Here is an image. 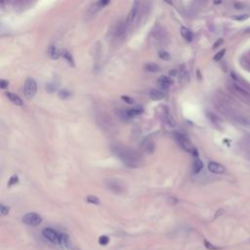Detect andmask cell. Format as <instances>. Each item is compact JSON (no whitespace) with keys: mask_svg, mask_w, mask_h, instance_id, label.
<instances>
[{"mask_svg":"<svg viewBox=\"0 0 250 250\" xmlns=\"http://www.w3.org/2000/svg\"><path fill=\"white\" fill-rule=\"evenodd\" d=\"M112 149L126 166L130 168H137L141 165L142 156L134 149L120 145H114Z\"/></svg>","mask_w":250,"mask_h":250,"instance_id":"obj_1","label":"cell"},{"mask_svg":"<svg viewBox=\"0 0 250 250\" xmlns=\"http://www.w3.org/2000/svg\"><path fill=\"white\" fill-rule=\"evenodd\" d=\"M174 136H175L176 141L178 142V144H179L180 147H181L184 151H188V153H194V151L195 149L192 147V143L190 142L187 136H185L184 134H182L180 132H176L174 134Z\"/></svg>","mask_w":250,"mask_h":250,"instance_id":"obj_2","label":"cell"},{"mask_svg":"<svg viewBox=\"0 0 250 250\" xmlns=\"http://www.w3.org/2000/svg\"><path fill=\"white\" fill-rule=\"evenodd\" d=\"M37 92V84L36 81L33 78H27L25 82L24 86V93L25 98H27L28 100L32 99L35 96Z\"/></svg>","mask_w":250,"mask_h":250,"instance_id":"obj_3","label":"cell"},{"mask_svg":"<svg viewBox=\"0 0 250 250\" xmlns=\"http://www.w3.org/2000/svg\"><path fill=\"white\" fill-rule=\"evenodd\" d=\"M23 222H24L25 225L38 226L42 223V218H41V216L38 215L37 213L30 212V213H27L24 217H23Z\"/></svg>","mask_w":250,"mask_h":250,"instance_id":"obj_4","label":"cell"},{"mask_svg":"<svg viewBox=\"0 0 250 250\" xmlns=\"http://www.w3.org/2000/svg\"><path fill=\"white\" fill-rule=\"evenodd\" d=\"M42 234L45 238L53 243H60V234L57 233L55 230L51 228H46L43 230Z\"/></svg>","mask_w":250,"mask_h":250,"instance_id":"obj_5","label":"cell"},{"mask_svg":"<svg viewBox=\"0 0 250 250\" xmlns=\"http://www.w3.org/2000/svg\"><path fill=\"white\" fill-rule=\"evenodd\" d=\"M105 186H107L108 190H110V192L115 195H119L123 192V186L116 180H108L105 182Z\"/></svg>","mask_w":250,"mask_h":250,"instance_id":"obj_6","label":"cell"},{"mask_svg":"<svg viewBox=\"0 0 250 250\" xmlns=\"http://www.w3.org/2000/svg\"><path fill=\"white\" fill-rule=\"evenodd\" d=\"M140 8H141V2L140 0H135L133 3V6L131 8L129 14H128V17H127V24H131V23L134 22V20L136 19L137 17L139 11H140Z\"/></svg>","mask_w":250,"mask_h":250,"instance_id":"obj_7","label":"cell"},{"mask_svg":"<svg viewBox=\"0 0 250 250\" xmlns=\"http://www.w3.org/2000/svg\"><path fill=\"white\" fill-rule=\"evenodd\" d=\"M208 169H209L210 172L215 174H223L225 172V167H224L222 164L218 163V162L215 161H211L208 163Z\"/></svg>","mask_w":250,"mask_h":250,"instance_id":"obj_8","label":"cell"},{"mask_svg":"<svg viewBox=\"0 0 250 250\" xmlns=\"http://www.w3.org/2000/svg\"><path fill=\"white\" fill-rule=\"evenodd\" d=\"M5 94H6V97L8 98L10 101H11L13 104H15L16 105H23V104H24L23 101H22V99H21V98L18 96V95L14 94V93L6 92Z\"/></svg>","mask_w":250,"mask_h":250,"instance_id":"obj_9","label":"cell"},{"mask_svg":"<svg viewBox=\"0 0 250 250\" xmlns=\"http://www.w3.org/2000/svg\"><path fill=\"white\" fill-rule=\"evenodd\" d=\"M149 97L153 101H159V100H162L165 98V94L162 91H160V90H151V93H149Z\"/></svg>","mask_w":250,"mask_h":250,"instance_id":"obj_10","label":"cell"},{"mask_svg":"<svg viewBox=\"0 0 250 250\" xmlns=\"http://www.w3.org/2000/svg\"><path fill=\"white\" fill-rule=\"evenodd\" d=\"M48 56L50 57L52 60H57V59L60 58V51H59L55 46L51 45L50 47L48 48Z\"/></svg>","mask_w":250,"mask_h":250,"instance_id":"obj_11","label":"cell"},{"mask_svg":"<svg viewBox=\"0 0 250 250\" xmlns=\"http://www.w3.org/2000/svg\"><path fill=\"white\" fill-rule=\"evenodd\" d=\"M158 83L159 85H160L161 87H163V88H169L170 86L172 85V83H173V81L171 80V79L169 78V77L167 76H160L158 78Z\"/></svg>","mask_w":250,"mask_h":250,"instance_id":"obj_12","label":"cell"},{"mask_svg":"<svg viewBox=\"0 0 250 250\" xmlns=\"http://www.w3.org/2000/svg\"><path fill=\"white\" fill-rule=\"evenodd\" d=\"M181 34H182V36L184 37V39L189 41V42H190V41L192 40V32H190L189 28L182 27H181Z\"/></svg>","mask_w":250,"mask_h":250,"instance_id":"obj_13","label":"cell"},{"mask_svg":"<svg viewBox=\"0 0 250 250\" xmlns=\"http://www.w3.org/2000/svg\"><path fill=\"white\" fill-rule=\"evenodd\" d=\"M234 120H236V122L238 123V124L244 126V127L250 128V122H249V120L247 119L246 117L241 116V115H238V116L234 117Z\"/></svg>","mask_w":250,"mask_h":250,"instance_id":"obj_14","label":"cell"},{"mask_svg":"<svg viewBox=\"0 0 250 250\" xmlns=\"http://www.w3.org/2000/svg\"><path fill=\"white\" fill-rule=\"evenodd\" d=\"M164 120H165V122L170 127H175V126H176V122H175L173 116L170 114V112L168 110H166L165 113H164Z\"/></svg>","mask_w":250,"mask_h":250,"instance_id":"obj_15","label":"cell"},{"mask_svg":"<svg viewBox=\"0 0 250 250\" xmlns=\"http://www.w3.org/2000/svg\"><path fill=\"white\" fill-rule=\"evenodd\" d=\"M145 69L147 71H149V73H158L160 71V68H159V66L153 63H149L145 66Z\"/></svg>","mask_w":250,"mask_h":250,"instance_id":"obj_16","label":"cell"},{"mask_svg":"<svg viewBox=\"0 0 250 250\" xmlns=\"http://www.w3.org/2000/svg\"><path fill=\"white\" fill-rule=\"evenodd\" d=\"M202 168H203L202 161L200 160L199 158H195V160L194 162V173L195 174L199 173V172L202 170Z\"/></svg>","mask_w":250,"mask_h":250,"instance_id":"obj_17","label":"cell"},{"mask_svg":"<svg viewBox=\"0 0 250 250\" xmlns=\"http://www.w3.org/2000/svg\"><path fill=\"white\" fill-rule=\"evenodd\" d=\"M63 57L66 59V61L68 62L69 65L74 66V61H73V56H71V53L68 52V51H66V50L63 51Z\"/></svg>","mask_w":250,"mask_h":250,"instance_id":"obj_18","label":"cell"},{"mask_svg":"<svg viewBox=\"0 0 250 250\" xmlns=\"http://www.w3.org/2000/svg\"><path fill=\"white\" fill-rule=\"evenodd\" d=\"M128 114L130 115L131 117L135 116V115H140L142 112H143V110L140 109V108H135V109H131L128 110Z\"/></svg>","mask_w":250,"mask_h":250,"instance_id":"obj_19","label":"cell"},{"mask_svg":"<svg viewBox=\"0 0 250 250\" xmlns=\"http://www.w3.org/2000/svg\"><path fill=\"white\" fill-rule=\"evenodd\" d=\"M86 201L89 203H92V204H99L100 199L96 195H88V197H86Z\"/></svg>","mask_w":250,"mask_h":250,"instance_id":"obj_20","label":"cell"},{"mask_svg":"<svg viewBox=\"0 0 250 250\" xmlns=\"http://www.w3.org/2000/svg\"><path fill=\"white\" fill-rule=\"evenodd\" d=\"M144 149L148 153H153V149H154V146L151 142H146L144 143Z\"/></svg>","mask_w":250,"mask_h":250,"instance_id":"obj_21","label":"cell"},{"mask_svg":"<svg viewBox=\"0 0 250 250\" xmlns=\"http://www.w3.org/2000/svg\"><path fill=\"white\" fill-rule=\"evenodd\" d=\"M158 56H159V58L164 61H169L170 59H171L170 54L168 52H165V51H160V52L158 53Z\"/></svg>","mask_w":250,"mask_h":250,"instance_id":"obj_22","label":"cell"},{"mask_svg":"<svg viewBox=\"0 0 250 250\" xmlns=\"http://www.w3.org/2000/svg\"><path fill=\"white\" fill-rule=\"evenodd\" d=\"M19 183V177L17 175H13V176L10 178L9 182H8V187H12V186L16 185Z\"/></svg>","mask_w":250,"mask_h":250,"instance_id":"obj_23","label":"cell"},{"mask_svg":"<svg viewBox=\"0 0 250 250\" xmlns=\"http://www.w3.org/2000/svg\"><path fill=\"white\" fill-rule=\"evenodd\" d=\"M110 242V238L107 236H101L99 238V243L101 245H108V243Z\"/></svg>","mask_w":250,"mask_h":250,"instance_id":"obj_24","label":"cell"},{"mask_svg":"<svg viewBox=\"0 0 250 250\" xmlns=\"http://www.w3.org/2000/svg\"><path fill=\"white\" fill-rule=\"evenodd\" d=\"M233 86H234V88L236 89V91H238V93H240V94L244 95V96H249L248 92L245 91V90H244V89H242L241 87H240V86H238V84H234Z\"/></svg>","mask_w":250,"mask_h":250,"instance_id":"obj_25","label":"cell"},{"mask_svg":"<svg viewBox=\"0 0 250 250\" xmlns=\"http://www.w3.org/2000/svg\"><path fill=\"white\" fill-rule=\"evenodd\" d=\"M71 96V93H69L68 90H61L59 92V97L61 99H68V98Z\"/></svg>","mask_w":250,"mask_h":250,"instance_id":"obj_26","label":"cell"},{"mask_svg":"<svg viewBox=\"0 0 250 250\" xmlns=\"http://www.w3.org/2000/svg\"><path fill=\"white\" fill-rule=\"evenodd\" d=\"M207 116H208V118L210 119L211 122L214 123V124H216V123H218L219 121H220V120H219L218 118H217V116H216L215 114H213L212 112H207Z\"/></svg>","mask_w":250,"mask_h":250,"instance_id":"obj_27","label":"cell"},{"mask_svg":"<svg viewBox=\"0 0 250 250\" xmlns=\"http://www.w3.org/2000/svg\"><path fill=\"white\" fill-rule=\"evenodd\" d=\"M68 236L64 234H60V243L63 245H68Z\"/></svg>","mask_w":250,"mask_h":250,"instance_id":"obj_28","label":"cell"},{"mask_svg":"<svg viewBox=\"0 0 250 250\" xmlns=\"http://www.w3.org/2000/svg\"><path fill=\"white\" fill-rule=\"evenodd\" d=\"M0 212H1L2 215H7L9 213V207L4 204H0Z\"/></svg>","mask_w":250,"mask_h":250,"instance_id":"obj_29","label":"cell"},{"mask_svg":"<svg viewBox=\"0 0 250 250\" xmlns=\"http://www.w3.org/2000/svg\"><path fill=\"white\" fill-rule=\"evenodd\" d=\"M225 52H226L225 49H223V50H221L220 52H218L215 56H214V61H220L221 59L223 58V56H224V54H225Z\"/></svg>","mask_w":250,"mask_h":250,"instance_id":"obj_30","label":"cell"},{"mask_svg":"<svg viewBox=\"0 0 250 250\" xmlns=\"http://www.w3.org/2000/svg\"><path fill=\"white\" fill-rule=\"evenodd\" d=\"M204 245L207 249L209 250H217L219 249V247H216L215 245H213V244H211L209 241H207L206 239H204Z\"/></svg>","mask_w":250,"mask_h":250,"instance_id":"obj_31","label":"cell"},{"mask_svg":"<svg viewBox=\"0 0 250 250\" xmlns=\"http://www.w3.org/2000/svg\"><path fill=\"white\" fill-rule=\"evenodd\" d=\"M249 18V15H246V14H243V15H238V16H234L233 17L234 20L236 21H245Z\"/></svg>","mask_w":250,"mask_h":250,"instance_id":"obj_32","label":"cell"},{"mask_svg":"<svg viewBox=\"0 0 250 250\" xmlns=\"http://www.w3.org/2000/svg\"><path fill=\"white\" fill-rule=\"evenodd\" d=\"M56 89H57L56 85H53V84H48V85H46V90H47L48 92H50V93L55 92V91H56Z\"/></svg>","mask_w":250,"mask_h":250,"instance_id":"obj_33","label":"cell"},{"mask_svg":"<svg viewBox=\"0 0 250 250\" xmlns=\"http://www.w3.org/2000/svg\"><path fill=\"white\" fill-rule=\"evenodd\" d=\"M181 80H189V73L183 71L181 73Z\"/></svg>","mask_w":250,"mask_h":250,"instance_id":"obj_34","label":"cell"},{"mask_svg":"<svg viewBox=\"0 0 250 250\" xmlns=\"http://www.w3.org/2000/svg\"><path fill=\"white\" fill-rule=\"evenodd\" d=\"M121 99H122L123 101H125L126 103H128V104H133L134 103V100L132 99V98H130L128 96H122L121 97Z\"/></svg>","mask_w":250,"mask_h":250,"instance_id":"obj_35","label":"cell"},{"mask_svg":"<svg viewBox=\"0 0 250 250\" xmlns=\"http://www.w3.org/2000/svg\"><path fill=\"white\" fill-rule=\"evenodd\" d=\"M9 85V82L7 80H4V79H2L1 81H0V87H1L2 89H6L7 87H8Z\"/></svg>","mask_w":250,"mask_h":250,"instance_id":"obj_36","label":"cell"},{"mask_svg":"<svg viewBox=\"0 0 250 250\" xmlns=\"http://www.w3.org/2000/svg\"><path fill=\"white\" fill-rule=\"evenodd\" d=\"M223 42H224V40L222 39V38H220V39H218L215 43H214L213 48H214V49H215V48H218L219 46H221V45L223 44Z\"/></svg>","mask_w":250,"mask_h":250,"instance_id":"obj_37","label":"cell"},{"mask_svg":"<svg viewBox=\"0 0 250 250\" xmlns=\"http://www.w3.org/2000/svg\"><path fill=\"white\" fill-rule=\"evenodd\" d=\"M110 1V0H100L98 5H99L100 7H104V6H105V5L109 4Z\"/></svg>","mask_w":250,"mask_h":250,"instance_id":"obj_38","label":"cell"},{"mask_svg":"<svg viewBox=\"0 0 250 250\" xmlns=\"http://www.w3.org/2000/svg\"><path fill=\"white\" fill-rule=\"evenodd\" d=\"M168 201H169L170 204L174 205V204H176V203H178V201H179V200H178L176 197H169V198H168Z\"/></svg>","mask_w":250,"mask_h":250,"instance_id":"obj_39","label":"cell"},{"mask_svg":"<svg viewBox=\"0 0 250 250\" xmlns=\"http://www.w3.org/2000/svg\"><path fill=\"white\" fill-rule=\"evenodd\" d=\"M234 8L236 9H239V10H241V9H243L244 8V4H242V3H234Z\"/></svg>","mask_w":250,"mask_h":250,"instance_id":"obj_40","label":"cell"},{"mask_svg":"<svg viewBox=\"0 0 250 250\" xmlns=\"http://www.w3.org/2000/svg\"><path fill=\"white\" fill-rule=\"evenodd\" d=\"M176 73H177V71H170V73H169L170 75H172V76H175V75H176Z\"/></svg>","mask_w":250,"mask_h":250,"instance_id":"obj_41","label":"cell"},{"mask_svg":"<svg viewBox=\"0 0 250 250\" xmlns=\"http://www.w3.org/2000/svg\"><path fill=\"white\" fill-rule=\"evenodd\" d=\"M214 4H220L222 3V0H214Z\"/></svg>","mask_w":250,"mask_h":250,"instance_id":"obj_42","label":"cell"},{"mask_svg":"<svg viewBox=\"0 0 250 250\" xmlns=\"http://www.w3.org/2000/svg\"><path fill=\"white\" fill-rule=\"evenodd\" d=\"M164 1L166 2L167 4H169V5H172L173 3H172V0H164Z\"/></svg>","mask_w":250,"mask_h":250,"instance_id":"obj_43","label":"cell"}]
</instances>
